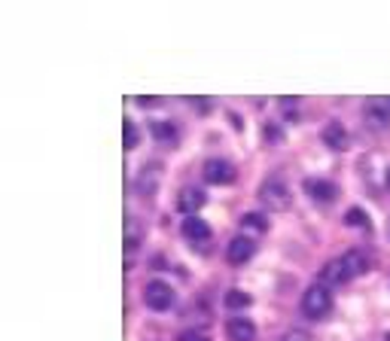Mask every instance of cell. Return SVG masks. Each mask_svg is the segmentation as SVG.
<instances>
[{
    "mask_svg": "<svg viewBox=\"0 0 390 341\" xmlns=\"http://www.w3.org/2000/svg\"><path fill=\"white\" fill-rule=\"evenodd\" d=\"M308 192L314 201H332V198L338 195V189L332 186L329 180H308Z\"/></svg>",
    "mask_w": 390,
    "mask_h": 341,
    "instance_id": "7c38bea8",
    "label": "cell"
},
{
    "mask_svg": "<svg viewBox=\"0 0 390 341\" xmlns=\"http://www.w3.org/2000/svg\"><path fill=\"white\" fill-rule=\"evenodd\" d=\"M281 341H311L308 338V332H302V329H293V332H287Z\"/></svg>",
    "mask_w": 390,
    "mask_h": 341,
    "instance_id": "ffe728a7",
    "label": "cell"
},
{
    "mask_svg": "<svg viewBox=\"0 0 390 341\" xmlns=\"http://www.w3.org/2000/svg\"><path fill=\"white\" fill-rule=\"evenodd\" d=\"M138 104H140V107H153L155 98H138Z\"/></svg>",
    "mask_w": 390,
    "mask_h": 341,
    "instance_id": "7402d4cb",
    "label": "cell"
},
{
    "mask_svg": "<svg viewBox=\"0 0 390 341\" xmlns=\"http://www.w3.org/2000/svg\"><path fill=\"white\" fill-rule=\"evenodd\" d=\"M174 289L168 287L165 280H150L144 287V302H147V308L150 311H168L174 305Z\"/></svg>",
    "mask_w": 390,
    "mask_h": 341,
    "instance_id": "3957f363",
    "label": "cell"
},
{
    "mask_svg": "<svg viewBox=\"0 0 390 341\" xmlns=\"http://www.w3.org/2000/svg\"><path fill=\"white\" fill-rule=\"evenodd\" d=\"M226 305H229V308H247V305H250V296L247 293H241V289H232L229 296H226Z\"/></svg>",
    "mask_w": 390,
    "mask_h": 341,
    "instance_id": "2e32d148",
    "label": "cell"
},
{
    "mask_svg": "<svg viewBox=\"0 0 390 341\" xmlns=\"http://www.w3.org/2000/svg\"><path fill=\"white\" fill-rule=\"evenodd\" d=\"M125 232H129V234H125V250L134 253V250L140 247V238H144V232H140V223H138V219H129Z\"/></svg>",
    "mask_w": 390,
    "mask_h": 341,
    "instance_id": "5bb4252c",
    "label": "cell"
},
{
    "mask_svg": "<svg viewBox=\"0 0 390 341\" xmlns=\"http://www.w3.org/2000/svg\"><path fill=\"white\" fill-rule=\"evenodd\" d=\"M153 138H159V140H171V138H174V125H168V122H155V125H153Z\"/></svg>",
    "mask_w": 390,
    "mask_h": 341,
    "instance_id": "ac0fdd59",
    "label": "cell"
},
{
    "mask_svg": "<svg viewBox=\"0 0 390 341\" xmlns=\"http://www.w3.org/2000/svg\"><path fill=\"white\" fill-rule=\"evenodd\" d=\"M366 119H372L375 125H387V116L381 113V104H369L366 107Z\"/></svg>",
    "mask_w": 390,
    "mask_h": 341,
    "instance_id": "e0dca14e",
    "label": "cell"
},
{
    "mask_svg": "<svg viewBox=\"0 0 390 341\" xmlns=\"http://www.w3.org/2000/svg\"><path fill=\"white\" fill-rule=\"evenodd\" d=\"M387 341H390V336H387Z\"/></svg>",
    "mask_w": 390,
    "mask_h": 341,
    "instance_id": "cb8c5ba5",
    "label": "cell"
},
{
    "mask_svg": "<svg viewBox=\"0 0 390 341\" xmlns=\"http://www.w3.org/2000/svg\"><path fill=\"white\" fill-rule=\"evenodd\" d=\"M345 226H354V229H366V226H372V219H369V213H363L360 208H351L345 213Z\"/></svg>",
    "mask_w": 390,
    "mask_h": 341,
    "instance_id": "9a60e30c",
    "label": "cell"
},
{
    "mask_svg": "<svg viewBox=\"0 0 390 341\" xmlns=\"http://www.w3.org/2000/svg\"><path fill=\"white\" fill-rule=\"evenodd\" d=\"M241 226H244L247 238H259V234H266V229H268V219L262 217V213H244V217H241Z\"/></svg>",
    "mask_w": 390,
    "mask_h": 341,
    "instance_id": "30bf717a",
    "label": "cell"
},
{
    "mask_svg": "<svg viewBox=\"0 0 390 341\" xmlns=\"http://www.w3.org/2000/svg\"><path fill=\"white\" fill-rule=\"evenodd\" d=\"M253 250H257L253 238H247V234H238V238H232V241H229V250H226V259H229L232 265H244V262L253 256Z\"/></svg>",
    "mask_w": 390,
    "mask_h": 341,
    "instance_id": "5b68a950",
    "label": "cell"
},
{
    "mask_svg": "<svg viewBox=\"0 0 390 341\" xmlns=\"http://www.w3.org/2000/svg\"><path fill=\"white\" fill-rule=\"evenodd\" d=\"M226 332H229L232 341H253L257 338V326H253L250 320H244V317H232L229 326H226Z\"/></svg>",
    "mask_w": 390,
    "mask_h": 341,
    "instance_id": "ba28073f",
    "label": "cell"
},
{
    "mask_svg": "<svg viewBox=\"0 0 390 341\" xmlns=\"http://www.w3.org/2000/svg\"><path fill=\"white\" fill-rule=\"evenodd\" d=\"M387 186H390V170H387Z\"/></svg>",
    "mask_w": 390,
    "mask_h": 341,
    "instance_id": "603a6c76",
    "label": "cell"
},
{
    "mask_svg": "<svg viewBox=\"0 0 390 341\" xmlns=\"http://www.w3.org/2000/svg\"><path fill=\"white\" fill-rule=\"evenodd\" d=\"M259 201L272 210H287L290 208V189L281 177H268L259 186Z\"/></svg>",
    "mask_w": 390,
    "mask_h": 341,
    "instance_id": "7a4b0ae2",
    "label": "cell"
},
{
    "mask_svg": "<svg viewBox=\"0 0 390 341\" xmlns=\"http://www.w3.org/2000/svg\"><path fill=\"white\" fill-rule=\"evenodd\" d=\"M125 146L129 149L138 146V128H134V122H125Z\"/></svg>",
    "mask_w": 390,
    "mask_h": 341,
    "instance_id": "d6986e66",
    "label": "cell"
},
{
    "mask_svg": "<svg viewBox=\"0 0 390 341\" xmlns=\"http://www.w3.org/2000/svg\"><path fill=\"white\" fill-rule=\"evenodd\" d=\"M180 341H208V338H204V336H198V332H183Z\"/></svg>",
    "mask_w": 390,
    "mask_h": 341,
    "instance_id": "44dd1931",
    "label": "cell"
},
{
    "mask_svg": "<svg viewBox=\"0 0 390 341\" xmlns=\"http://www.w3.org/2000/svg\"><path fill=\"white\" fill-rule=\"evenodd\" d=\"M204 180L214 183V186H229L235 180V168L226 159H210V162H204Z\"/></svg>",
    "mask_w": 390,
    "mask_h": 341,
    "instance_id": "277c9868",
    "label": "cell"
},
{
    "mask_svg": "<svg viewBox=\"0 0 390 341\" xmlns=\"http://www.w3.org/2000/svg\"><path fill=\"white\" fill-rule=\"evenodd\" d=\"M345 262H347V272H351V277H360L369 268V259H366V253H360V250H351V253H345Z\"/></svg>",
    "mask_w": 390,
    "mask_h": 341,
    "instance_id": "4fadbf2b",
    "label": "cell"
},
{
    "mask_svg": "<svg viewBox=\"0 0 390 341\" xmlns=\"http://www.w3.org/2000/svg\"><path fill=\"white\" fill-rule=\"evenodd\" d=\"M180 229H183V238L186 241H208L210 238V226L204 223L202 217H186Z\"/></svg>",
    "mask_w": 390,
    "mask_h": 341,
    "instance_id": "9c48e42d",
    "label": "cell"
},
{
    "mask_svg": "<svg viewBox=\"0 0 390 341\" xmlns=\"http://www.w3.org/2000/svg\"><path fill=\"white\" fill-rule=\"evenodd\" d=\"M323 144L326 146H332V149H345L347 146V131H345V125H338V122H329L323 128Z\"/></svg>",
    "mask_w": 390,
    "mask_h": 341,
    "instance_id": "8fae6325",
    "label": "cell"
},
{
    "mask_svg": "<svg viewBox=\"0 0 390 341\" xmlns=\"http://www.w3.org/2000/svg\"><path fill=\"white\" fill-rule=\"evenodd\" d=\"M345 280H351V272H347L345 256H342V259L326 262V268H323V274H321L323 287H338V283H345Z\"/></svg>",
    "mask_w": 390,
    "mask_h": 341,
    "instance_id": "8992f818",
    "label": "cell"
},
{
    "mask_svg": "<svg viewBox=\"0 0 390 341\" xmlns=\"http://www.w3.org/2000/svg\"><path fill=\"white\" fill-rule=\"evenodd\" d=\"M204 201H208V195H204L198 186H186L180 192V201H177V208H180L183 213H198L204 208Z\"/></svg>",
    "mask_w": 390,
    "mask_h": 341,
    "instance_id": "52a82bcc",
    "label": "cell"
},
{
    "mask_svg": "<svg viewBox=\"0 0 390 341\" xmlns=\"http://www.w3.org/2000/svg\"><path fill=\"white\" fill-rule=\"evenodd\" d=\"M329 308H332V293H329V287H323V283H314V287L305 289V296H302V311H305V317L321 320V317L329 314Z\"/></svg>",
    "mask_w": 390,
    "mask_h": 341,
    "instance_id": "6da1fadb",
    "label": "cell"
}]
</instances>
